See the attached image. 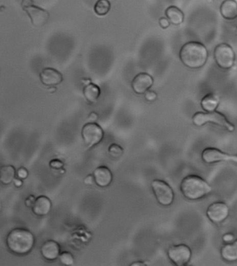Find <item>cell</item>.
<instances>
[{
	"label": "cell",
	"instance_id": "cell-18",
	"mask_svg": "<svg viewBox=\"0 0 237 266\" xmlns=\"http://www.w3.org/2000/svg\"><path fill=\"white\" fill-rule=\"evenodd\" d=\"M221 255L223 260L226 262H237V239L222 247Z\"/></svg>",
	"mask_w": 237,
	"mask_h": 266
},
{
	"label": "cell",
	"instance_id": "cell-7",
	"mask_svg": "<svg viewBox=\"0 0 237 266\" xmlns=\"http://www.w3.org/2000/svg\"><path fill=\"white\" fill-rule=\"evenodd\" d=\"M215 62L222 69L231 68L235 61V53L233 49L227 43L218 45L214 49Z\"/></svg>",
	"mask_w": 237,
	"mask_h": 266
},
{
	"label": "cell",
	"instance_id": "cell-20",
	"mask_svg": "<svg viewBox=\"0 0 237 266\" xmlns=\"http://www.w3.org/2000/svg\"><path fill=\"white\" fill-rule=\"evenodd\" d=\"M219 98L216 95H206L201 100V105L203 109L206 112H212L216 111L218 104H219Z\"/></svg>",
	"mask_w": 237,
	"mask_h": 266
},
{
	"label": "cell",
	"instance_id": "cell-31",
	"mask_svg": "<svg viewBox=\"0 0 237 266\" xmlns=\"http://www.w3.org/2000/svg\"><path fill=\"white\" fill-rule=\"evenodd\" d=\"M98 118L99 116H98L97 113H96L95 112H92L88 117V120H89V123H95L98 120Z\"/></svg>",
	"mask_w": 237,
	"mask_h": 266
},
{
	"label": "cell",
	"instance_id": "cell-29",
	"mask_svg": "<svg viewBox=\"0 0 237 266\" xmlns=\"http://www.w3.org/2000/svg\"><path fill=\"white\" fill-rule=\"evenodd\" d=\"M159 23H160V27L162 29H167L170 25V22H169L168 18H164V17L159 20Z\"/></svg>",
	"mask_w": 237,
	"mask_h": 266
},
{
	"label": "cell",
	"instance_id": "cell-34",
	"mask_svg": "<svg viewBox=\"0 0 237 266\" xmlns=\"http://www.w3.org/2000/svg\"><path fill=\"white\" fill-rule=\"evenodd\" d=\"M147 264H145V263L142 262H136L133 263V264H130V266H146Z\"/></svg>",
	"mask_w": 237,
	"mask_h": 266
},
{
	"label": "cell",
	"instance_id": "cell-1",
	"mask_svg": "<svg viewBox=\"0 0 237 266\" xmlns=\"http://www.w3.org/2000/svg\"><path fill=\"white\" fill-rule=\"evenodd\" d=\"M8 250L17 255H26L35 245V237L31 232L25 228H16L8 233L6 239Z\"/></svg>",
	"mask_w": 237,
	"mask_h": 266
},
{
	"label": "cell",
	"instance_id": "cell-33",
	"mask_svg": "<svg viewBox=\"0 0 237 266\" xmlns=\"http://www.w3.org/2000/svg\"><path fill=\"white\" fill-rule=\"evenodd\" d=\"M33 4V0H23L22 1V8L27 7Z\"/></svg>",
	"mask_w": 237,
	"mask_h": 266
},
{
	"label": "cell",
	"instance_id": "cell-3",
	"mask_svg": "<svg viewBox=\"0 0 237 266\" xmlns=\"http://www.w3.org/2000/svg\"><path fill=\"white\" fill-rule=\"evenodd\" d=\"M180 191L184 197L189 200H198L206 197L212 191V188L203 178L190 174L180 183Z\"/></svg>",
	"mask_w": 237,
	"mask_h": 266
},
{
	"label": "cell",
	"instance_id": "cell-14",
	"mask_svg": "<svg viewBox=\"0 0 237 266\" xmlns=\"http://www.w3.org/2000/svg\"><path fill=\"white\" fill-rule=\"evenodd\" d=\"M95 184L99 187H107L113 181V176L111 170L106 166H99L93 172Z\"/></svg>",
	"mask_w": 237,
	"mask_h": 266
},
{
	"label": "cell",
	"instance_id": "cell-17",
	"mask_svg": "<svg viewBox=\"0 0 237 266\" xmlns=\"http://www.w3.org/2000/svg\"><path fill=\"white\" fill-rule=\"evenodd\" d=\"M221 16L227 20L237 18V2L235 0H224L220 6Z\"/></svg>",
	"mask_w": 237,
	"mask_h": 266
},
{
	"label": "cell",
	"instance_id": "cell-27",
	"mask_svg": "<svg viewBox=\"0 0 237 266\" xmlns=\"http://www.w3.org/2000/svg\"><path fill=\"white\" fill-rule=\"evenodd\" d=\"M50 166L52 168L61 169L62 167H63L64 164L60 161L58 160V159H54V160L51 161Z\"/></svg>",
	"mask_w": 237,
	"mask_h": 266
},
{
	"label": "cell",
	"instance_id": "cell-28",
	"mask_svg": "<svg viewBox=\"0 0 237 266\" xmlns=\"http://www.w3.org/2000/svg\"><path fill=\"white\" fill-rule=\"evenodd\" d=\"M18 174V177L20 179H25L28 176V171L27 170V169H25V167H21L19 170H18L17 172Z\"/></svg>",
	"mask_w": 237,
	"mask_h": 266
},
{
	"label": "cell",
	"instance_id": "cell-32",
	"mask_svg": "<svg viewBox=\"0 0 237 266\" xmlns=\"http://www.w3.org/2000/svg\"><path fill=\"white\" fill-rule=\"evenodd\" d=\"M223 240H224V242H226V243H230V242L233 241V235L230 234V233H228V234H225L223 236Z\"/></svg>",
	"mask_w": 237,
	"mask_h": 266
},
{
	"label": "cell",
	"instance_id": "cell-21",
	"mask_svg": "<svg viewBox=\"0 0 237 266\" xmlns=\"http://www.w3.org/2000/svg\"><path fill=\"white\" fill-rule=\"evenodd\" d=\"M16 175V168L13 166H4L0 168V182L4 185H8L13 182Z\"/></svg>",
	"mask_w": 237,
	"mask_h": 266
},
{
	"label": "cell",
	"instance_id": "cell-9",
	"mask_svg": "<svg viewBox=\"0 0 237 266\" xmlns=\"http://www.w3.org/2000/svg\"><path fill=\"white\" fill-rule=\"evenodd\" d=\"M201 157L206 164H214L220 162H234L237 164V156L228 155L214 147H207L203 151Z\"/></svg>",
	"mask_w": 237,
	"mask_h": 266
},
{
	"label": "cell",
	"instance_id": "cell-6",
	"mask_svg": "<svg viewBox=\"0 0 237 266\" xmlns=\"http://www.w3.org/2000/svg\"><path fill=\"white\" fill-rule=\"evenodd\" d=\"M81 136L85 145L89 148H92L101 143L104 136V132L98 124L88 123L83 127Z\"/></svg>",
	"mask_w": 237,
	"mask_h": 266
},
{
	"label": "cell",
	"instance_id": "cell-36",
	"mask_svg": "<svg viewBox=\"0 0 237 266\" xmlns=\"http://www.w3.org/2000/svg\"><path fill=\"white\" fill-rule=\"evenodd\" d=\"M83 84H85V86L88 85V84L91 83L90 79H84L82 80Z\"/></svg>",
	"mask_w": 237,
	"mask_h": 266
},
{
	"label": "cell",
	"instance_id": "cell-16",
	"mask_svg": "<svg viewBox=\"0 0 237 266\" xmlns=\"http://www.w3.org/2000/svg\"><path fill=\"white\" fill-rule=\"evenodd\" d=\"M52 208V201L45 196H40L35 200L32 205V210L38 216H45L50 213Z\"/></svg>",
	"mask_w": 237,
	"mask_h": 266
},
{
	"label": "cell",
	"instance_id": "cell-10",
	"mask_svg": "<svg viewBox=\"0 0 237 266\" xmlns=\"http://www.w3.org/2000/svg\"><path fill=\"white\" fill-rule=\"evenodd\" d=\"M230 208L223 201H216L209 205L207 210V216L214 224H220L229 216Z\"/></svg>",
	"mask_w": 237,
	"mask_h": 266
},
{
	"label": "cell",
	"instance_id": "cell-15",
	"mask_svg": "<svg viewBox=\"0 0 237 266\" xmlns=\"http://www.w3.org/2000/svg\"><path fill=\"white\" fill-rule=\"evenodd\" d=\"M40 252L43 258L50 262H53L59 258L60 254V247L55 240H47L42 244Z\"/></svg>",
	"mask_w": 237,
	"mask_h": 266
},
{
	"label": "cell",
	"instance_id": "cell-22",
	"mask_svg": "<svg viewBox=\"0 0 237 266\" xmlns=\"http://www.w3.org/2000/svg\"><path fill=\"white\" fill-rule=\"evenodd\" d=\"M85 98L90 103L96 102L101 95V89L96 84L89 83L85 86L84 89Z\"/></svg>",
	"mask_w": 237,
	"mask_h": 266
},
{
	"label": "cell",
	"instance_id": "cell-5",
	"mask_svg": "<svg viewBox=\"0 0 237 266\" xmlns=\"http://www.w3.org/2000/svg\"><path fill=\"white\" fill-rule=\"evenodd\" d=\"M151 188L159 204L164 206L173 204L175 195L172 188L167 182L160 179H154L151 182Z\"/></svg>",
	"mask_w": 237,
	"mask_h": 266
},
{
	"label": "cell",
	"instance_id": "cell-30",
	"mask_svg": "<svg viewBox=\"0 0 237 266\" xmlns=\"http://www.w3.org/2000/svg\"><path fill=\"white\" fill-rule=\"evenodd\" d=\"M84 183L86 185L88 186L94 184V183H95V181H94V178L93 174H88V175L86 176L84 179Z\"/></svg>",
	"mask_w": 237,
	"mask_h": 266
},
{
	"label": "cell",
	"instance_id": "cell-12",
	"mask_svg": "<svg viewBox=\"0 0 237 266\" xmlns=\"http://www.w3.org/2000/svg\"><path fill=\"white\" fill-rule=\"evenodd\" d=\"M153 85V78L149 74L141 72L132 81V89L138 95L145 94Z\"/></svg>",
	"mask_w": 237,
	"mask_h": 266
},
{
	"label": "cell",
	"instance_id": "cell-24",
	"mask_svg": "<svg viewBox=\"0 0 237 266\" xmlns=\"http://www.w3.org/2000/svg\"><path fill=\"white\" fill-rule=\"evenodd\" d=\"M59 260L62 265L70 266L74 264V257L72 253L69 252H63L60 254Z\"/></svg>",
	"mask_w": 237,
	"mask_h": 266
},
{
	"label": "cell",
	"instance_id": "cell-19",
	"mask_svg": "<svg viewBox=\"0 0 237 266\" xmlns=\"http://www.w3.org/2000/svg\"><path fill=\"white\" fill-rule=\"evenodd\" d=\"M166 16L170 23L174 25H180L184 21V13L177 6H171L167 8L165 11Z\"/></svg>",
	"mask_w": 237,
	"mask_h": 266
},
{
	"label": "cell",
	"instance_id": "cell-35",
	"mask_svg": "<svg viewBox=\"0 0 237 266\" xmlns=\"http://www.w3.org/2000/svg\"><path fill=\"white\" fill-rule=\"evenodd\" d=\"M14 181H15V184H16V186H20L23 185V182H22V179H14Z\"/></svg>",
	"mask_w": 237,
	"mask_h": 266
},
{
	"label": "cell",
	"instance_id": "cell-23",
	"mask_svg": "<svg viewBox=\"0 0 237 266\" xmlns=\"http://www.w3.org/2000/svg\"><path fill=\"white\" fill-rule=\"evenodd\" d=\"M94 8L98 16H106L111 10V4L109 0H98L94 5Z\"/></svg>",
	"mask_w": 237,
	"mask_h": 266
},
{
	"label": "cell",
	"instance_id": "cell-2",
	"mask_svg": "<svg viewBox=\"0 0 237 266\" xmlns=\"http://www.w3.org/2000/svg\"><path fill=\"white\" fill-rule=\"evenodd\" d=\"M179 57L186 67L190 69H199L206 65L208 52L203 44L191 41L181 47Z\"/></svg>",
	"mask_w": 237,
	"mask_h": 266
},
{
	"label": "cell",
	"instance_id": "cell-37",
	"mask_svg": "<svg viewBox=\"0 0 237 266\" xmlns=\"http://www.w3.org/2000/svg\"></svg>",
	"mask_w": 237,
	"mask_h": 266
},
{
	"label": "cell",
	"instance_id": "cell-25",
	"mask_svg": "<svg viewBox=\"0 0 237 266\" xmlns=\"http://www.w3.org/2000/svg\"><path fill=\"white\" fill-rule=\"evenodd\" d=\"M108 153L114 158L121 157L123 153V149L118 144L113 143L108 147Z\"/></svg>",
	"mask_w": 237,
	"mask_h": 266
},
{
	"label": "cell",
	"instance_id": "cell-8",
	"mask_svg": "<svg viewBox=\"0 0 237 266\" xmlns=\"http://www.w3.org/2000/svg\"><path fill=\"white\" fill-rule=\"evenodd\" d=\"M171 262L176 266H184L190 262L192 252L190 247L184 244L172 245L167 251Z\"/></svg>",
	"mask_w": 237,
	"mask_h": 266
},
{
	"label": "cell",
	"instance_id": "cell-11",
	"mask_svg": "<svg viewBox=\"0 0 237 266\" xmlns=\"http://www.w3.org/2000/svg\"><path fill=\"white\" fill-rule=\"evenodd\" d=\"M23 9L26 12L31 20L32 25L35 27L44 26L50 19V13L48 11L39 6H35L34 4L23 8Z\"/></svg>",
	"mask_w": 237,
	"mask_h": 266
},
{
	"label": "cell",
	"instance_id": "cell-4",
	"mask_svg": "<svg viewBox=\"0 0 237 266\" xmlns=\"http://www.w3.org/2000/svg\"><path fill=\"white\" fill-rule=\"evenodd\" d=\"M193 123L197 127H202L208 123H212L214 125L226 129L230 132L235 131V126L227 119L224 115L218 111L197 112L192 118Z\"/></svg>",
	"mask_w": 237,
	"mask_h": 266
},
{
	"label": "cell",
	"instance_id": "cell-26",
	"mask_svg": "<svg viewBox=\"0 0 237 266\" xmlns=\"http://www.w3.org/2000/svg\"><path fill=\"white\" fill-rule=\"evenodd\" d=\"M157 94L154 91H148L145 93V99L147 101H153L156 100Z\"/></svg>",
	"mask_w": 237,
	"mask_h": 266
},
{
	"label": "cell",
	"instance_id": "cell-13",
	"mask_svg": "<svg viewBox=\"0 0 237 266\" xmlns=\"http://www.w3.org/2000/svg\"><path fill=\"white\" fill-rule=\"evenodd\" d=\"M40 79L44 86L54 87L59 85L63 81L62 74L57 69L52 67H46L40 72Z\"/></svg>",
	"mask_w": 237,
	"mask_h": 266
}]
</instances>
